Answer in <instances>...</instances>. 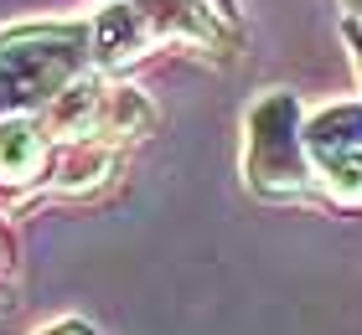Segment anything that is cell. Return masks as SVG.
I'll return each instance as SVG.
<instances>
[]
</instances>
